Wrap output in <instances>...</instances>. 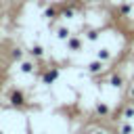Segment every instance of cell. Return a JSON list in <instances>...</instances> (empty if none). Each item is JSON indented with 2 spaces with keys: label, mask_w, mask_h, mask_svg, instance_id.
<instances>
[{
  "label": "cell",
  "mask_w": 134,
  "mask_h": 134,
  "mask_svg": "<svg viewBox=\"0 0 134 134\" xmlns=\"http://www.w3.org/2000/svg\"><path fill=\"white\" fill-rule=\"evenodd\" d=\"M84 48V38L80 36H69L67 38V50L69 52H80Z\"/></svg>",
  "instance_id": "obj_1"
},
{
  "label": "cell",
  "mask_w": 134,
  "mask_h": 134,
  "mask_svg": "<svg viewBox=\"0 0 134 134\" xmlns=\"http://www.w3.org/2000/svg\"><path fill=\"white\" fill-rule=\"evenodd\" d=\"M54 36H57V40H67V38L71 36V31H69L67 25H59V27L54 29Z\"/></svg>",
  "instance_id": "obj_2"
},
{
  "label": "cell",
  "mask_w": 134,
  "mask_h": 134,
  "mask_svg": "<svg viewBox=\"0 0 134 134\" xmlns=\"http://www.w3.org/2000/svg\"><path fill=\"white\" fill-rule=\"evenodd\" d=\"M103 63H105V61H100V59L90 61V63H88V71H90V73H100V71H103Z\"/></svg>",
  "instance_id": "obj_3"
},
{
  "label": "cell",
  "mask_w": 134,
  "mask_h": 134,
  "mask_svg": "<svg viewBox=\"0 0 134 134\" xmlns=\"http://www.w3.org/2000/svg\"><path fill=\"white\" fill-rule=\"evenodd\" d=\"M34 67H36V65H34L31 61H21V63H19L21 73H27V75H29V73H34Z\"/></svg>",
  "instance_id": "obj_4"
},
{
  "label": "cell",
  "mask_w": 134,
  "mask_h": 134,
  "mask_svg": "<svg viewBox=\"0 0 134 134\" xmlns=\"http://www.w3.org/2000/svg\"><path fill=\"white\" fill-rule=\"evenodd\" d=\"M96 59H100V61H109V59H111L109 48H98V50H96Z\"/></svg>",
  "instance_id": "obj_5"
},
{
  "label": "cell",
  "mask_w": 134,
  "mask_h": 134,
  "mask_svg": "<svg viewBox=\"0 0 134 134\" xmlns=\"http://www.w3.org/2000/svg\"><path fill=\"white\" fill-rule=\"evenodd\" d=\"M8 100H10L13 105H21V103H23V94L15 90V92H10V96H8Z\"/></svg>",
  "instance_id": "obj_6"
},
{
  "label": "cell",
  "mask_w": 134,
  "mask_h": 134,
  "mask_svg": "<svg viewBox=\"0 0 134 134\" xmlns=\"http://www.w3.org/2000/svg\"><path fill=\"white\" fill-rule=\"evenodd\" d=\"M119 134H134V126H132L130 121H124V124L119 126Z\"/></svg>",
  "instance_id": "obj_7"
},
{
  "label": "cell",
  "mask_w": 134,
  "mask_h": 134,
  "mask_svg": "<svg viewBox=\"0 0 134 134\" xmlns=\"http://www.w3.org/2000/svg\"><path fill=\"white\" fill-rule=\"evenodd\" d=\"M98 31H94V29H90V31H86V36H84V40H88V42H98Z\"/></svg>",
  "instance_id": "obj_8"
},
{
  "label": "cell",
  "mask_w": 134,
  "mask_h": 134,
  "mask_svg": "<svg viewBox=\"0 0 134 134\" xmlns=\"http://www.w3.org/2000/svg\"><path fill=\"white\" fill-rule=\"evenodd\" d=\"M94 109H96L98 115H107V113H109V105H107V103H96Z\"/></svg>",
  "instance_id": "obj_9"
},
{
  "label": "cell",
  "mask_w": 134,
  "mask_h": 134,
  "mask_svg": "<svg viewBox=\"0 0 134 134\" xmlns=\"http://www.w3.org/2000/svg\"><path fill=\"white\" fill-rule=\"evenodd\" d=\"M29 52H31V57H42V54H44V46H40V44H34Z\"/></svg>",
  "instance_id": "obj_10"
},
{
  "label": "cell",
  "mask_w": 134,
  "mask_h": 134,
  "mask_svg": "<svg viewBox=\"0 0 134 134\" xmlns=\"http://www.w3.org/2000/svg\"><path fill=\"white\" fill-rule=\"evenodd\" d=\"M109 84H111L113 88H119V86L124 84V82H121V75H117V73H115V75H111V77H109Z\"/></svg>",
  "instance_id": "obj_11"
},
{
  "label": "cell",
  "mask_w": 134,
  "mask_h": 134,
  "mask_svg": "<svg viewBox=\"0 0 134 134\" xmlns=\"http://www.w3.org/2000/svg\"><path fill=\"white\" fill-rule=\"evenodd\" d=\"M121 117H126V119H132V117H134V105H128V107L124 109Z\"/></svg>",
  "instance_id": "obj_12"
},
{
  "label": "cell",
  "mask_w": 134,
  "mask_h": 134,
  "mask_svg": "<svg viewBox=\"0 0 134 134\" xmlns=\"http://www.w3.org/2000/svg\"><path fill=\"white\" fill-rule=\"evenodd\" d=\"M121 15H126V17L132 15V4H130V2H128V4H121Z\"/></svg>",
  "instance_id": "obj_13"
},
{
  "label": "cell",
  "mask_w": 134,
  "mask_h": 134,
  "mask_svg": "<svg viewBox=\"0 0 134 134\" xmlns=\"http://www.w3.org/2000/svg\"><path fill=\"white\" fill-rule=\"evenodd\" d=\"M57 75H59V73H57V71H48V73H46V75H44V82H46V84H50V82H52V80H54V77H57Z\"/></svg>",
  "instance_id": "obj_14"
},
{
  "label": "cell",
  "mask_w": 134,
  "mask_h": 134,
  "mask_svg": "<svg viewBox=\"0 0 134 134\" xmlns=\"http://www.w3.org/2000/svg\"><path fill=\"white\" fill-rule=\"evenodd\" d=\"M13 59L21 61V59H23V50H21V48H15V50H13Z\"/></svg>",
  "instance_id": "obj_15"
},
{
  "label": "cell",
  "mask_w": 134,
  "mask_h": 134,
  "mask_svg": "<svg viewBox=\"0 0 134 134\" xmlns=\"http://www.w3.org/2000/svg\"><path fill=\"white\" fill-rule=\"evenodd\" d=\"M63 17L71 21V19H75V10H65V13H63Z\"/></svg>",
  "instance_id": "obj_16"
},
{
  "label": "cell",
  "mask_w": 134,
  "mask_h": 134,
  "mask_svg": "<svg viewBox=\"0 0 134 134\" xmlns=\"http://www.w3.org/2000/svg\"><path fill=\"white\" fill-rule=\"evenodd\" d=\"M52 15H54V13H52V8H46V17H48V19H52Z\"/></svg>",
  "instance_id": "obj_17"
},
{
  "label": "cell",
  "mask_w": 134,
  "mask_h": 134,
  "mask_svg": "<svg viewBox=\"0 0 134 134\" xmlns=\"http://www.w3.org/2000/svg\"><path fill=\"white\" fill-rule=\"evenodd\" d=\"M92 134H107V132H105V130H94Z\"/></svg>",
  "instance_id": "obj_18"
},
{
  "label": "cell",
  "mask_w": 134,
  "mask_h": 134,
  "mask_svg": "<svg viewBox=\"0 0 134 134\" xmlns=\"http://www.w3.org/2000/svg\"><path fill=\"white\" fill-rule=\"evenodd\" d=\"M130 96L134 98V84H132V88H130Z\"/></svg>",
  "instance_id": "obj_19"
},
{
  "label": "cell",
  "mask_w": 134,
  "mask_h": 134,
  "mask_svg": "<svg viewBox=\"0 0 134 134\" xmlns=\"http://www.w3.org/2000/svg\"><path fill=\"white\" fill-rule=\"evenodd\" d=\"M0 134H2V132H0Z\"/></svg>",
  "instance_id": "obj_20"
}]
</instances>
